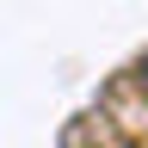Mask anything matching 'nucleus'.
<instances>
[{
	"mask_svg": "<svg viewBox=\"0 0 148 148\" xmlns=\"http://www.w3.org/2000/svg\"><path fill=\"white\" fill-rule=\"evenodd\" d=\"M142 86H148V62H142Z\"/></svg>",
	"mask_w": 148,
	"mask_h": 148,
	"instance_id": "nucleus-1",
	"label": "nucleus"
}]
</instances>
